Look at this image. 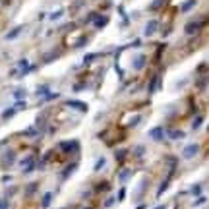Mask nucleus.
I'll list each match as a JSON object with an SVG mask.
<instances>
[{
  "instance_id": "nucleus-1",
  "label": "nucleus",
  "mask_w": 209,
  "mask_h": 209,
  "mask_svg": "<svg viewBox=\"0 0 209 209\" xmlns=\"http://www.w3.org/2000/svg\"><path fill=\"white\" fill-rule=\"evenodd\" d=\"M21 31H23V25H18V27H14L12 31H8V35H6V39H8V41L16 39V37H18V35H19Z\"/></svg>"
},
{
  "instance_id": "nucleus-2",
  "label": "nucleus",
  "mask_w": 209,
  "mask_h": 209,
  "mask_svg": "<svg viewBox=\"0 0 209 209\" xmlns=\"http://www.w3.org/2000/svg\"><path fill=\"white\" fill-rule=\"evenodd\" d=\"M196 151H198V145H192V147H188V149L184 151V157H192Z\"/></svg>"
},
{
  "instance_id": "nucleus-3",
  "label": "nucleus",
  "mask_w": 209,
  "mask_h": 209,
  "mask_svg": "<svg viewBox=\"0 0 209 209\" xmlns=\"http://www.w3.org/2000/svg\"><path fill=\"white\" fill-rule=\"evenodd\" d=\"M0 209H8V201H6V199L0 201Z\"/></svg>"
},
{
  "instance_id": "nucleus-4",
  "label": "nucleus",
  "mask_w": 209,
  "mask_h": 209,
  "mask_svg": "<svg viewBox=\"0 0 209 209\" xmlns=\"http://www.w3.org/2000/svg\"><path fill=\"white\" fill-rule=\"evenodd\" d=\"M48 201H50V194H47V196H45V201H43V205L47 207V205H48Z\"/></svg>"
}]
</instances>
